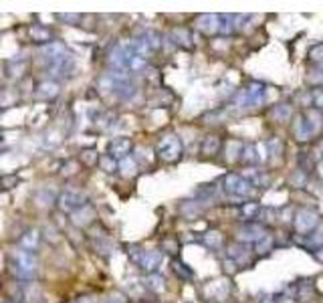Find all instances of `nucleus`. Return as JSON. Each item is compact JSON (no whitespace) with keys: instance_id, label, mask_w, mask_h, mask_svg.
<instances>
[{"instance_id":"1","label":"nucleus","mask_w":323,"mask_h":303,"mask_svg":"<svg viewBox=\"0 0 323 303\" xmlns=\"http://www.w3.org/2000/svg\"><path fill=\"white\" fill-rule=\"evenodd\" d=\"M10 265H12V271L20 279H33L37 273V267H39L37 259L29 251H14L10 255Z\"/></svg>"},{"instance_id":"2","label":"nucleus","mask_w":323,"mask_h":303,"mask_svg":"<svg viewBox=\"0 0 323 303\" xmlns=\"http://www.w3.org/2000/svg\"><path fill=\"white\" fill-rule=\"evenodd\" d=\"M156 152H158L162 162L172 164V162H176L182 156V142H180L178 136H172V134L164 136L160 142H158V146H156Z\"/></svg>"},{"instance_id":"3","label":"nucleus","mask_w":323,"mask_h":303,"mask_svg":"<svg viewBox=\"0 0 323 303\" xmlns=\"http://www.w3.org/2000/svg\"><path fill=\"white\" fill-rule=\"evenodd\" d=\"M83 206H87V194L81 190H65L59 196V208L65 212H73Z\"/></svg>"},{"instance_id":"4","label":"nucleus","mask_w":323,"mask_h":303,"mask_svg":"<svg viewBox=\"0 0 323 303\" xmlns=\"http://www.w3.org/2000/svg\"><path fill=\"white\" fill-rule=\"evenodd\" d=\"M317 224V212L315 210H299L295 218V229L299 233H309Z\"/></svg>"},{"instance_id":"5","label":"nucleus","mask_w":323,"mask_h":303,"mask_svg":"<svg viewBox=\"0 0 323 303\" xmlns=\"http://www.w3.org/2000/svg\"><path fill=\"white\" fill-rule=\"evenodd\" d=\"M129 150H131L129 138H113V142L109 144V156L115 160H125Z\"/></svg>"},{"instance_id":"6","label":"nucleus","mask_w":323,"mask_h":303,"mask_svg":"<svg viewBox=\"0 0 323 303\" xmlns=\"http://www.w3.org/2000/svg\"><path fill=\"white\" fill-rule=\"evenodd\" d=\"M265 99V85L263 83H251L247 93H245V105L253 107V105H261Z\"/></svg>"},{"instance_id":"7","label":"nucleus","mask_w":323,"mask_h":303,"mask_svg":"<svg viewBox=\"0 0 323 303\" xmlns=\"http://www.w3.org/2000/svg\"><path fill=\"white\" fill-rule=\"evenodd\" d=\"M162 259H164V255H162L160 251H142V257H140L138 263L142 265L144 271L152 273V271L158 269V265L162 263Z\"/></svg>"},{"instance_id":"8","label":"nucleus","mask_w":323,"mask_h":303,"mask_svg":"<svg viewBox=\"0 0 323 303\" xmlns=\"http://www.w3.org/2000/svg\"><path fill=\"white\" fill-rule=\"evenodd\" d=\"M43 55H45L47 63H49V65H53V63H57L59 59H63V57L67 55V49H65V45H63V43H57V41H53L51 45H47V47H45Z\"/></svg>"},{"instance_id":"9","label":"nucleus","mask_w":323,"mask_h":303,"mask_svg":"<svg viewBox=\"0 0 323 303\" xmlns=\"http://www.w3.org/2000/svg\"><path fill=\"white\" fill-rule=\"evenodd\" d=\"M293 134H295V138L299 140V142H305V140H311V136H313V130L309 128V123H307V119L301 115L295 123H293Z\"/></svg>"},{"instance_id":"10","label":"nucleus","mask_w":323,"mask_h":303,"mask_svg":"<svg viewBox=\"0 0 323 303\" xmlns=\"http://www.w3.org/2000/svg\"><path fill=\"white\" fill-rule=\"evenodd\" d=\"M198 29H200L202 33H206V35L220 31L218 16H216V14H204V16H200V18H198Z\"/></svg>"},{"instance_id":"11","label":"nucleus","mask_w":323,"mask_h":303,"mask_svg":"<svg viewBox=\"0 0 323 303\" xmlns=\"http://www.w3.org/2000/svg\"><path fill=\"white\" fill-rule=\"evenodd\" d=\"M39 243H41V235H39V231H29L26 235H22V237H20V247H22V251L33 252L37 247H39Z\"/></svg>"},{"instance_id":"12","label":"nucleus","mask_w":323,"mask_h":303,"mask_svg":"<svg viewBox=\"0 0 323 303\" xmlns=\"http://www.w3.org/2000/svg\"><path fill=\"white\" fill-rule=\"evenodd\" d=\"M93 220V208L87 204V206H83V210L79 208V210H75L73 212V222L75 224H81V226H85V224H89Z\"/></svg>"},{"instance_id":"13","label":"nucleus","mask_w":323,"mask_h":303,"mask_svg":"<svg viewBox=\"0 0 323 303\" xmlns=\"http://www.w3.org/2000/svg\"><path fill=\"white\" fill-rule=\"evenodd\" d=\"M240 239H245V241H263L265 237H263V226H259V224H249V226H245V231H240Z\"/></svg>"},{"instance_id":"14","label":"nucleus","mask_w":323,"mask_h":303,"mask_svg":"<svg viewBox=\"0 0 323 303\" xmlns=\"http://www.w3.org/2000/svg\"><path fill=\"white\" fill-rule=\"evenodd\" d=\"M31 37H33V41H37V43H47V45H51L53 41V37H51V33H49V29H45V27H33L31 29Z\"/></svg>"},{"instance_id":"15","label":"nucleus","mask_w":323,"mask_h":303,"mask_svg":"<svg viewBox=\"0 0 323 303\" xmlns=\"http://www.w3.org/2000/svg\"><path fill=\"white\" fill-rule=\"evenodd\" d=\"M240 176H236V174H228L224 180H222V188H224V192L226 194H232V196H236V190H238V186H240Z\"/></svg>"},{"instance_id":"16","label":"nucleus","mask_w":323,"mask_h":303,"mask_svg":"<svg viewBox=\"0 0 323 303\" xmlns=\"http://www.w3.org/2000/svg\"><path fill=\"white\" fill-rule=\"evenodd\" d=\"M37 95L39 97H55V95H59V83H55V81L41 83L39 89H37Z\"/></svg>"},{"instance_id":"17","label":"nucleus","mask_w":323,"mask_h":303,"mask_svg":"<svg viewBox=\"0 0 323 303\" xmlns=\"http://www.w3.org/2000/svg\"><path fill=\"white\" fill-rule=\"evenodd\" d=\"M142 41L148 45V49H150V50H156V49H160V47H162L160 35H158V33H154V31H148V33L142 37Z\"/></svg>"},{"instance_id":"18","label":"nucleus","mask_w":323,"mask_h":303,"mask_svg":"<svg viewBox=\"0 0 323 303\" xmlns=\"http://www.w3.org/2000/svg\"><path fill=\"white\" fill-rule=\"evenodd\" d=\"M220 150V140L216 138V136H208L206 140H204V144H202V154H216V152Z\"/></svg>"},{"instance_id":"19","label":"nucleus","mask_w":323,"mask_h":303,"mask_svg":"<svg viewBox=\"0 0 323 303\" xmlns=\"http://www.w3.org/2000/svg\"><path fill=\"white\" fill-rule=\"evenodd\" d=\"M291 113H293L291 105H279V107H275V111H273L275 119H279V121H289V119H291Z\"/></svg>"},{"instance_id":"20","label":"nucleus","mask_w":323,"mask_h":303,"mask_svg":"<svg viewBox=\"0 0 323 303\" xmlns=\"http://www.w3.org/2000/svg\"><path fill=\"white\" fill-rule=\"evenodd\" d=\"M119 168L123 170V176H133V174L138 172V166H136V162H133L131 158L121 160V162H119Z\"/></svg>"},{"instance_id":"21","label":"nucleus","mask_w":323,"mask_h":303,"mask_svg":"<svg viewBox=\"0 0 323 303\" xmlns=\"http://www.w3.org/2000/svg\"><path fill=\"white\" fill-rule=\"evenodd\" d=\"M259 212H261L259 202H247L243 206V216L245 218H255V216H259Z\"/></svg>"},{"instance_id":"22","label":"nucleus","mask_w":323,"mask_h":303,"mask_svg":"<svg viewBox=\"0 0 323 303\" xmlns=\"http://www.w3.org/2000/svg\"><path fill=\"white\" fill-rule=\"evenodd\" d=\"M148 287H150L152 291H162V289H164V279H162L160 275L152 273V275L148 277Z\"/></svg>"},{"instance_id":"23","label":"nucleus","mask_w":323,"mask_h":303,"mask_svg":"<svg viewBox=\"0 0 323 303\" xmlns=\"http://www.w3.org/2000/svg\"><path fill=\"white\" fill-rule=\"evenodd\" d=\"M99 166H101L105 172H113V170H117L115 158H111V156H103V158H99Z\"/></svg>"},{"instance_id":"24","label":"nucleus","mask_w":323,"mask_h":303,"mask_svg":"<svg viewBox=\"0 0 323 303\" xmlns=\"http://www.w3.org/2000/svg\"><path fill=\"white\" fill-rule=\"evenodd\" d=\"M204 241H206V245H208V247H214V249L222 245V237H220V233H216V231L208 233V235L204 237Z\"/></svg>"},{"instance_id":"25","label":"nucleus","mask_w":323,"mask_h":303,"mask_svg":"<svg viewBox=\"0 0 323 303\" xmlns=\"http://www.w3.org/2000/svg\"><path fill=\"white\" fill-rule=\"evenodd\" d=\"M81 160H83L87 166H93V164H97V162H99V158H97V152H93V150L81 152Z\"/></svg>"},{"instance_id":"26","label":"nucleus","mask_w":323,"mask_h":303,"mask_svg":"<svg viewBox=\"0 0 323 303\" xmlns=\"http://www.w3.org/2000/svg\"><path fill=\"white\" fill-rule=\"evenodd\" d=\"M273 216H275V212L271 210V208H261V212H259V220L263 222V224H269V222H273Z\"/></svg>"},{"instance_id":"27","label":"nucleus","mask_w":323,"mask_h":303,"mask_svg":"<svg viewBox=\"0 0 323 303\" xmlns=\"http://www.w3.org/2000/svg\"><path fill=\"white\" fill-rule=\"evenodd\" d=\"M317 245H323V233H315V235H309V243H307V247L309 249H315Z\"/></svg>"},{"instance_id":"28","label":"nucleus","mask_w":323,"mask_h":303,"mask_svg":"<svg viewBox=\"0 0 323 303\" xmlns=\"http://www.w3.org/2000/svg\"><path fill=\"white\" fill-rule=\"evenodd\" d=\"M243 152H245V156H240V158H243L245 162H255V160L259 158V156H255V154H253V152H255V148H253V146H245V148H243Z\"/></svg>"},{"instance_id":"29","label":"nucleus","mask_w":323,"mask_h":303,"mask_svg":"<svg viewBox=\"0 0 323 303\" xmlns=\"http://www.w3.org/2000/svg\"><path fill=\"white\" fill-rule=\"evenodd\" d=\"M311 97H313V105H317V109H323V89H315Z\"/></svg>"},{"instance_id":"30","label":"nucleus","mask_w":323,"mask_h":303,"mask_svg":"<svg viewBox=\"0 0 323 303\" xmlns=\"http://www.w3.org/2000/svg\"><path fill=\"white\" fill-rule=\"evenodd\" d=\"M271 237H265L263 241H259L257 243V252H269V247H271Z\"/></svg>"},{"instance_id":"31","label":"nucleus","mask_w":323,"mask_h":303,"mask_svg":"<svg viewBox=\"0 0 323 303\" xmlns=\"http://www.w3.org/2000/svg\"><path fill=\"white\" fill-rule=\"evenodd\" d=\"M309 57H311L313 61H323V45L313 47V49H311V53H309Z\"/></svg>"},{"instance_id":"32","label":"nucleus","mask_w":323,"mask_h":303,"mask_svg":"<svg viewBox=\"0 0 323 303\" xmlns=\"http://www.w3.org/2000/svg\"><path fill=\"white\" fill-rule=\"evenodd\" d=\"M75 303H95V299H91V297H81V299H77Z\"/></svg>"},{"instance_id":"33","label":"nucleus","mask_w":323,"mask_h":303,"mask_svg":"<svg viewBox=\"0 0 323 303\" xmlns=\"http://www.w3.org/2000/svg\"><path fill=\"white\" fill-rule=\"evenodd\" d=\"M105 303H125V301H123L121 297H109V299H107Z\"/></svg>"},{"instance_id":"34","label":"nucleus","mask_w":323,"mask_h":303,"mask_svg":"<svg viewBox=\"0 0 323 303\" xmlns=\"http://www.w3.org/2000/svg\"><path fill=\"white\" fill-rule=\"evenodd\" d=\"M261 303H277V301H275V299H271V297H265V299H263Z\"/></svg>"}]
</instances>
